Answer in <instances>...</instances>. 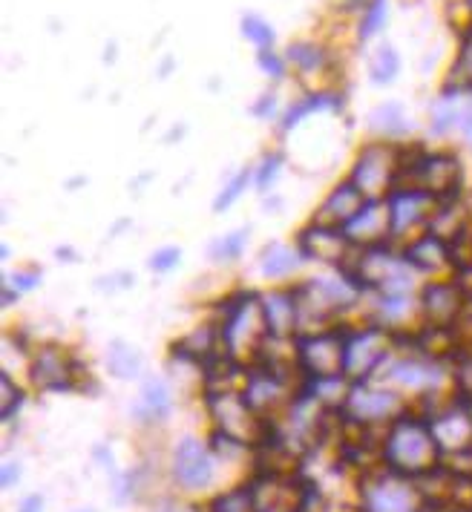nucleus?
<instances>
[{"mask_svg": "<svg viewBox=\"0 0 472 512\" xmlns=\"http://www.w3.org/2000/svg\"><path fill=\"white\" fill-rule=\"evenodd\" d=\"M300 259L294 251H288L283 245H271L265 254H262V271L268 274V277H283L288 271H294V265H297Z\"/></svg>", "mask_w": 472, "mask_h": 512, "instance_id": "15", "label": "nucleus"}, {"mask_svg": "<svg viewBox=\"0 0 472 512\" xmlns=\"http://www.w3.org/2000/svg\"><path fill=\"white\" fill-rule=\"evenodd\" d=\"M0 386H3V392H6V403H3V420L12 418V412L18 409V403H21V397H18V389H15V383L9 380V374L3 372L0 374Z\"/></svg>", "mask_w": 472, "mask_h": 512, "instance_id": "20", "label": "nucleus"}, {"mask_svg": "<svg viewBox=\"0 0 472 512\" xmlns=\"http://www.w3.org/2000/svg\"><path fill=\"white\" fill-rule=\"evenodd\" d=\"M372 512H415L418 507V495L409 484L401 481H378L369 498Z\"/></svg>", "mask_w": 472, "mask_h": 512, "instance_id": "4", "label": "nucleus"}, {"mask_svg": "<svg viewBox=\"0 0 472 512\" xmlns=\"http://www.w3.org/2000/svg\"><path fill=\"white\" fill-rule=\"evenodd\" d=\"M176 259H179V251H176V248H165V251H159V254H156V259H153V268H156V271H165V268H170V265H176Z\"/></svg>", "mask_w": 472, "mask_h": 512, "instance_id": "23", "label": "nucleus"}, {"mask_svg": "<svg viewBox=\"0 0 472 512\" xmlns=\"http://www.w3.org/2000/svg\"><path fill=\"white\" fill-rule=\"evenodd\" d=\"M18 478V466L15 464H3V472H0V487H12V481Z\"/></svg>", "mask_w": 472, "mask_h": 512, "instance_id": "25", "label": "nucleus"}, {"mask_svg": "<svg viewBox=\"0 0 472 512\" xmlns=\"http://www.w3.org/2000/svg\"><path fill=\"white\" fill-rule=\"evenodd\" d=\"M386 461L398 475H432L441 469L444 452L432 432L429 420L398 418L389 441H386Z\"/></svg>", "mask_w": 472, "mask_h": 512, "instance_id": "1", "label": "nucleus"}, {"mask_svg": "<svg viewBox=\"0 0 472 512\" xmlns=\"http://www.w3.org/2000/svg\"><path fill=\"white\" fill-rule=\"evenodd\" d=\"M213 512H260L257 495L254 489H236V492H225L222 498L213 501Z\"/></svg>", "mask_w": 472, "mask_h": 512, "instance_id": "16", "label": "nucleus"}, {"mask_svg": "<svg viewBox=\"0 0 472 512\" xmlns=\"http://www.w3.org/2000/svg\"><path fill=\"white\" fill-rule=\"evenodd\" d=\"M280 167H283V156H265V162L257 167V185H260V190H268L271 187V182L280 176Z\"/></svg>", "mask_w": 472, "mask_h": 512, "instance_id": "18", "label": "nucleus"}, {"mask_svg": "<svg viewBox=\"0 0 472 512\" xmlns=\"http://www.w3.org/2000/svg\"><path fill=\"white\" fill-rule=\"evenodd\" d=\"M447 87L472 95V24L464 26L461 35H458V55H455Z\"/></svg>", "mask_w": 472, "mask_h": 512, "instance_id": "6", "label": "nucleus"}, {"mask_svg": "<svg viewBox=\"0 0 472 512\" xmlns=\"http://www.w3.org/2000/svg\"><path fill=\"white\" fill-rule=\"evenodd\" d=\"M107 366H110V372L121 377V380H130V377H136V374L142 372V354L136 349H130V346H124V343H113L110 351H107Z\"/></svg>", "mask_w": 472, "mask_h": 512, "instance_id": "11", "label": "nucleus"}, {"mask_svg": "<svg viewBox=\"0 0 472 512\" xmlns=\"http://www.w3.org/2000/svg\"><path fill=\"white\" fill-rule=\"evenodd\" d=\"M274 104H277V98H274L271 93H265L260 101H257L254 107H251V113H254V116L268 118V116H271V110H274Z\"/></svg>", "mask_w": 472, "mask_h": 512, "instance_id": "24", "label": "nucleus"}, {"mask_svg": "<svg viewBox=\"0 0 472 512\" xmlns=\"http://www.w3.org/2000/svg\"><path fill=\"white\" fill-rule=\"evenodd\" d=\"M173 478L185 489H202L211 484L213 458L208 446L196 438H182L173 452Z\"/></svg>", "mask_w": 472, "mask_h": 512, "instance_id": "2", "label": "nucleus"}, {"mask_svg": "<svg viewBox=\"0 0 472 512\" xmlns=\"http://www.w3.org/2000/svg\"><path fill=\"white\" fill-rule=\"evenodd\" d=\"M142 409L150 420H165L170 415V392L162 380H147L142 392Z\"/></svg>", "mask_w": 472, "mask_h": 512, "instance_id": "12", "label": "nucleus"}, {"mask_svg": "<svg viewBox=\"0 0 472 512\" xmlns=\"http://www.w3.org/2000/svg\"><path fill=\"white\" fill-rule=\"evenodd\" d=\"M285 61L303 75H317L329 67V49L314 44V41H300V44H291L285 52Z\"/></svg>", "mask_w": 472, "mask_h": 512, "instance_id": "7", "label": "nucleus"}, {"mask_svg": "<svg viewBox=\"0 0 472 512\" xmlns=\"http://www.w3.org/2000/svg\"><path fill=\"white\" fill-rule=\"evenodd\" d=\"M398 72H401V55H398V49L392 47V44H380L375 49V55H372V64H369L372 81L380 84V87H386V84H392L398 78Z\"/></svg>", "mask_w": 472, "mask_h": 512, "instance_id": "9", "label": "nucleus"}, {"mask_svg": "<svg viewBox=\"0 0 472 512\" xmlns=\"http://www.w3.org/2000/svg\"><path fill=\"white\" fill-rule=\"evenodd\" d=\"M44 369H49V374L38 386H44V389H64V386H70V363L58 351H44L38 357V363L32 366V372H44Z\"/></svg>", "mask_w": 472, "mask_h": 512, "instance_id": "10", "label": "nucleus"}, {"mask_svg": "<svg viewBox=\"0 0 472 512\" xmlns=\"http://www.w3.org/2000/svg\"><path fill=\"white\" fill-rule=\"evenodd\" d=\"M418 176H421V190H426L429 196L435 193L455 196L464 179V170L452 153H426L418 159Z\"/></svg>", "mask_w": 472, "mask_h": 512, "instance_id": "3", "label": "nucleus"}, {"mask_svg": "<svg viewBox=\"0 0 472 512\" xmlns=\"http://www.w3.org/2000/svg\"><path fill=\"white\" fill-rule=\"evenodd\" d=\"M257 64H260V70L271 78V81H283L285 78V67H288V61H285V55H277V49L268 47V49H257Z\"/></svg>", "mask_w": 472, "mask_h": 512, "instance_id": "17", "label": "nucleus"}, {"mask_svg": "<svg viewBox=\"0 0 472 512\" xmlns=\"http://www.w3.org/2000/svg\"><path fill=\"white\" fill-rule=\"evenodd\" d=\"M369 124H372V130H378L380 136H392V139H398V136H403L409 130L406 113H403V107L398 101H386V104L375 107L372 116H369Z\"/></svg>", "mask_w": 472, "mask_h": 512, "instance_id": "8", "label": "nucleus"}, {"mask_svg": "<svg viewBox=\"0 0 472 512\" xmlns=\"http://www.w3.org/2000/svg\"><path fill=\"white\" fill-rule=\"evenodd\" d=\"M245 182H248V173H239L234 182L228 185V190H222V196L216 199V213H222V210H225V208H228V205H231V202H234L236 196L242 193V187H245Z\"/></svg>", "mask_w": 472, "mask_h": 512, "instance_id": "21", "label": "nucleus"}, {"mask_svg": "<svg viewBox=\"0 0 472 512\" xmlns=\"http://www.w3.org/2000/svg\"><path fill=\"white\" fill-rule=\"evenodd\" d=\"M242 245H245V231H236L231 236H225L222 242H216L213 254H216V259H236L239 251H242Z\"/></svg>", "mask_w": 472, "mask_h": 512, "instance_id": "19", "label": "nucleus"}, {"mask_svg": "<svg viewBox=\"0 0 472 512\" xmlns=\"http://www.w3.org/2000/svg\"><path fill=\"white\" fill-rule=\"evenodd\" d=\"M38 507H41V498L35 495V498H29L26 504H21V512H38Z\"/></svg>", "mask_w": 472, "mask_h": 512, "instance_id": "26", "label": "nucleus"}, {"mask_svg": "<svg viewBox=\"0 0 472 512\" xmlns=\"http://www.w3.org/2000/svg\"><path fill=\"white\" fill-rule=\"evenodd\" d=\"M346 406L357 420H383L392 415V409L398 406V397L389 392H366V395L346 397Z\"/></svg>", "mask_w": 472, "mask_h": 512, "instance_id": "5", "label": "nucleus"}, {"mask_svg": "<svg viewBox=\"0 0 472 512\" xmlns=\"http://www.w3.org/2000/svg\"><path fill=\"white\" fill-rule=\"evenodd\" d=\"M242 35H245L257 49L274 47V41H277V32L268 26V21L260 18V15H251V12L242 15Z\"/></svg>", "mask_w": 472, "mask_h": 512, "instance_id": "14", "label": "nucleus"}, {"mask_svg": "<svg viewBox=\"0 0 472 512\" xmlns=\"http://www.w3.org/2000/svg\"><path fill=\"white\" fill-rule=\"evenodd\" d=\"M386 15H389V3L386 0H369L363 6V18H360V29H357L360 44H366L369 38L378 35L383 24H386Z\"/></svg>", "mask_w": 472, "mask_h": 512, "instance_id": "13", "label": "nucleus"}, {"mask_svg": "<svg viewBox=\"0 0 472 512\" xmlns=\"http://www.w3.org/2000/svg\"><path fill=\"white\" fill-rule=\"evenodd\" d=\"M458 130H461V136H464L467 144L472 147V95L467 98V104H464V113H461V124H458Z\"/></svg>", "mask_w": 472, "mask_h": 512, "instance_id": "22", "label": "nucleus"}]
</instances>
